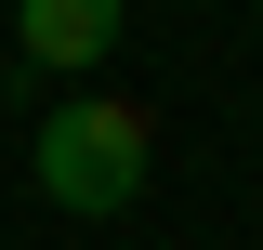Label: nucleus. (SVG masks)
I'll return each instance as SVG.
<instances>
[{
    "instance_id": "f257e3e1",
    "label": "nucleus",
    "mask_w": 263,
    "mask_h": 250,
    "mask_svg": "<svg viewBox=\"0 0 263 250\" xmlns=\"http://www.w3.org/2000/svg\"><path fill=\"white\" fill-rule=\"evenodd\" d=\"M40 198H53V211H132V198H145V105L66 93L53 119H40Z\"/></svg>"
},
{
    "instance_id": "f03ea898",
    "label": "nucleus",
    "mask_w": 263,
    "mask_h": 250,
    "mask_svg": "<svg viewBox=\"0 0 263 250\" xmlns=\"http://www.w3.org/2000/svg\"><path fill=\"white\" fill-rule=\"evenodd\" d=\"M13 40H27V66H53V79H92V66L119 53V0H13Z\"/></svg>"
}]
</instances>
